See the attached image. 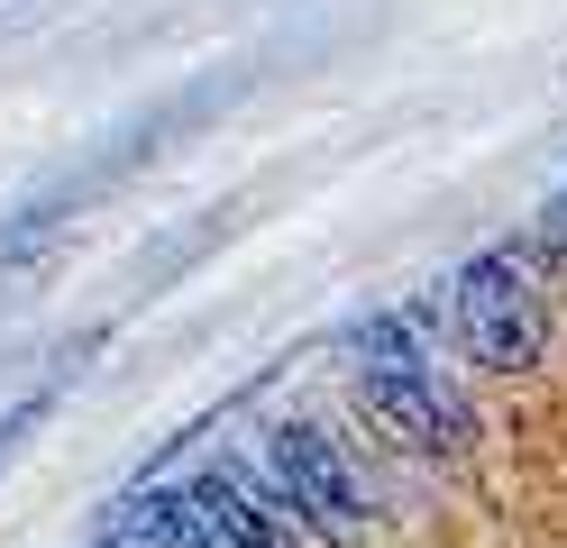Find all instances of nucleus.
Wrapping results in <instances>:
<instances>
[{
  "label": "nucleus",
  "mask_w": 567,
  "mask_h": 548,
  "mask_svg": "<svg viewBox=\"0 0 567 548\" xmlns=\"http://www.w3.org/2000/svg\"><path fill=\"white\" fill-rule=\"evenodd\" d=\"M184 503H193V530L202 548H302V530L275 511V494L257 485V466H229L210 457L184 475Z\"/></svg>",
  "instance_id": "obj_4"
},
{
  "label": "nucleus",
  "mask_w": 567,
  "mask_h": 548,
  "mask_svg": "<svg viewBox=\"0 0 567 548\" xmlns=\"http://www.w3.org/2000/svg\"><path fill=\"white\" fill-rule=\"evenodd\" d=\"M339 375L358 393V412L384 438H403L412 457H431V466H467L476 457V402L449 375V356L421 339L412 311H367L339 339Z\"/></svg>",
  "instance_id": "obj_1"
},
{
  "label": "nucleus",
  "mask_w": 567,
  "mask_h": 548,
  "mask_svg": "<svg viewBox=\"0 0 567 548\" xmlns=\"http://www.w3.org/2000/svg\"><path fill=\"white\" fill-rule=\"evenodd\" d=\"M449 329L485 375H530L549 356V292L522 266V247H485L449 275Z\"/></svg>",
  "instance_id": "obj_3"
},
{
  "label": "nucleus",
  "mask_w": 567,
  "mask_h": 548,
  "mask_svg": "<svg viewBox=\"0 0 567 548\" xmlns=\"http://www.w3.org/2000/svg\"><path fill=\"white\" fill-rule=\"evenodd\" d=\"M92 548H111V539H92Z\"/></svg>",
  "instance_id": "obj_7"
},
{
  "label": "nucleus",
  "mask_w": 567,
  "mask_h": 548,
  "mask_svg": "<svg viewBox=\"0 0 567 548\" xmlns=\"http://www.w3.org/2000/svg\"><path fill=\"white\" fill-rule=\"evenodd\" d=\"M558 229H567V201H558Z\"/></svg>",
  "instance_id": "obj_6"
},
{
  "label": "nucleus",
  "mask_w": 567,
  "mask_h": 548,
  "mask_svg": "<svg viewBox=\"0 0 567 548\" xmlns=\"http://www.w3.org/2000/svg\"><path fill=\"white\" fill-rule=\"evenodd\" d=\"M19 430H28V412H10V421H0V448H10V438H19Z\"/></svg>",
  "instance_id": "obj_5"
},
{
  "label": "nucleus",
  "mask_w": 567,
  "mask_h": 548,
  "mask_svg": "<svg viewBox=\"0 0 567 548\" xmlns=\"http://www.w3.org/2000/svg\"><path fill=\"white\" fill-rule=\"evenodd\" d=\"M257 485L302 530V548H375V485L321 421L302 412L257 421Z\"/></svg>",
  "instance_id": "obj_2"
}]
</instances>
